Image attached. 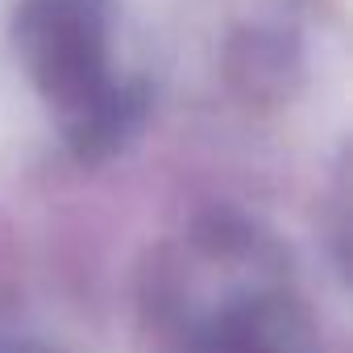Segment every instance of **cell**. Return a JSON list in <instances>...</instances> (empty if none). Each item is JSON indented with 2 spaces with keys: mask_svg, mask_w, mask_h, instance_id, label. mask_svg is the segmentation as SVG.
<instances>
[{
  "mask_svg": "<svg viewBox=\"0 0 353 353\" xmlns=\"http://www.w3.org/2000/svg\"><path fill=\"white\" fill-rule=\"evenodd\" d=\"M137 299L154 353H316L287 245L237 212L196 216L166 237Z\"/></svg>",
  "mask_w": 353,
  "mask_h": 353,
  "instance_id": "cell-1",
  "label": "cell"
},
{
  "mask_svg": "<svg viewBox=\"0 0 353 353\" xmlns=\"http://www.w3.org/2000/svg\"><path fill=\"white\" fill-rule=\"evenodd\" d=\"M9 34L71 158L96 166L137 137L150 88L125 59L112 0H17Z\"/></svg>",
  "mask_w": 353,
  "mask_h": 353,
  "instance_id": "cell-2",
  "label": "cell"
}]
</instances>
